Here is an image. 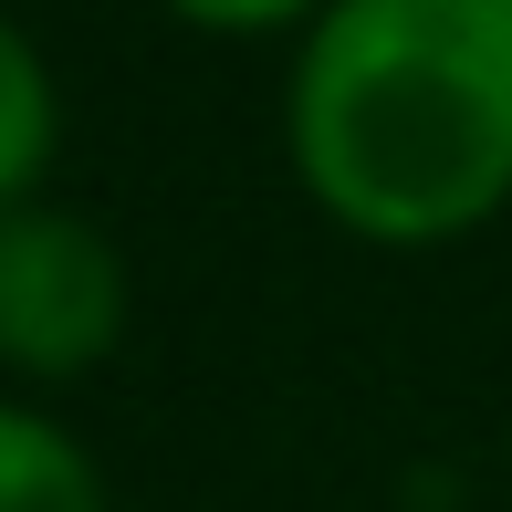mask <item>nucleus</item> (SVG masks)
I'll return each mask as SVG.
<instances>
[{"instance_id":"5","label":"nucleus","mask_w":512,"mask_h":512,"mask_svg":"<svg viewBox=\"0 0 512 512\" xmlns=\"http://www.w3.org/2000/svg\"><path fill=\"white\" fill-rule=\"evenodd\" d=\"M157 11H178L189 32H220V42H262V32H304L324 0H157Z\"/></svg>"},{"instance_id":"3","label":"nucleus","mask_w":512,"mask_h":512,"mask_svg":"<svg viewBox=\"0 0 512 512\" xmlns=\"http://www.w3.org/2000/svg\"><path fill=\"white\" fill-rule=\"evenodd\" d=\"M0 512H115L95 450L32 398H0Z\"/></svg>"},{"instance_id":"1","label":"nucleus","mask_w":512,"mask_h":512,"mask_svg":"<svg viewBox=\"0 0 512 512\" xmlns=\"http://www.w3.org/2000/svg\"><path fill=\"white\" fill-rule=\"evenodd\" d=\"M283 157L366 251L492 230L512 209V0H324L283 63Z\"/></svg>"},{"instance_id":"2","label":"nucleus","mask_w":512,"mask_h":512,"mask_svg":"<svg viewBox=\"0 0 512 512\" xmlns=\"http://www.w3.org/2000/svg\"><path fill=\"white\" fill-rule=\"evenodd\" d=\"M136 272L95 209L21 199L0 209V377L21 387H74L126 345Z\"/></svg>"},{"instance_id":"4","label":"nucleus","mask_w":512,"mask_h":512,"mask_svg":"<svg viewBox=\"0 0 512 512\" xmlns=\"http://www.w3.org/2000/svg\"><path fill=\"white\" fill-rule=\"evenodd\" d=\"M63 147V84L42 63V42L0 11V209L42 199V168Z\"/></svg>"}]
</instances>
